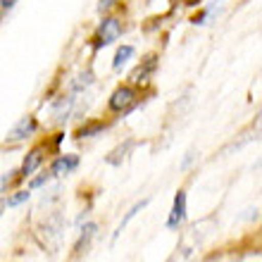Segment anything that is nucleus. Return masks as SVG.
I'll return each instance as SVG.
<instances>
[{"label": "nucleus", "instance_id": "1", "mask_svg": "<svg viewBox=\"0 0 262 262\" xmlns=\"http://www.w3.org/2000/svg\"><path fill=\"white\" fill-rule=\"evenodd\" d=\"M138 103V93L131 86H119L110 98V110L112 112H119V115H126V112Z\"/></svg>", "mask_w": 262, "mask_h": 262}, {"label": "nucleus", "instance_id": "2", "mask_svg": "<svg viewBox=\"0 0 262 262\" xmlns=\"http://www.w3.org/2000/svg\"><path fill=\"white\" fill-rule=\"evenodd\" d=\"M122 36V24H119L117 17H110V19H103V24L98 27V34H96V48H105V46H110L115 43Z\"/></svg>", "mask_w": 262, "mask_h": 262}, {"label": "nucleus", "instance_id": "3", "mask_svg": "<svg viewBox=\"0 0 262 262\" xmlns=\"http://www.w3.org/2000/svg\"><path fill=\"white\" fill-rule=\"evenodd\" d=\"M186 220V191H179L174 195V205L172 212H169V220H167V229H179Z\"/></svg>", "mask_w": 262, "mask_h": 262}, {"label": "nucleus", "instance_id": "4", "mask_svg": "<svg viewBox=\"0 0 262 262\" xmlns=\"http://www.w3.org/2000/svg\"><path fill=\"white\" fill-rule=\"evenodd\" d=\"M155 69H158V57L155 55H148L143 62L138 64L134 72H131V83H145L155 74Z\"/></svg>", "mask_w": 262, "mask_h": 262}, {"label": "nucleus", "instance_id": "5", "mask_svg": "<svg viewBox=\"0 0 262 262\" xmlns=\"http://www.w3.org/2000/svg\"><path fill=\"white\" fill-rule=\"evenodd\" d=\"M38 129V124H36V119L34 117H24L17 122V126H14L10 134H7V141L10 143H17V141H24V138H29L34 131Z\"/></svg>", "mask_w": 262, "mask_h": 262}, {"label": "nucleus", "instance_id": "6", "mask_svg": "<svg viewBox=\"0 0 262 262\" xmlns=\"http://www.w3.org/2000/svg\"><path fill=\"white\" fill-rule=\"evenodd\" d=\"M76 165H79V158H76V155H60V158L53 162V167H50V177H62V174L74 172Z\"/></svg>", "mask_w": 262, "mask_h": 262}, {"label": "nucleus", "instance_id": "7", "mask_svg": "<svg viewBox=\"0 0 262 262\" xmlns=\"http://www.w3.org/2000/svg\"><path fill=\"white\" fill-rule=\"evenodd\" d=\"M43 148L41 145H38V148H34V150L29 152L27 155V160H24V165H21V177H31V174L36 172V169H38V167H41V162H43V158H46V155H43Z\"/></svg>", "mask_w": 262, "mask_h": 262}, {"label": "nucleus", "instance_id": "8", "mask_svg": "<svg viewBox=\"0 0 262 262\" xmlns=\"http://www.w3.org/2000/svg\"><path fill=\"white\" fill-rule=\"evenodd\" d=\"M96 236V224H86L83 227V234H81V238L76 241V246H74V255H81L83 250L89 248V243H91V238Z\"/></svg>", "mask_w": 262, "mask_h": 262}, {"label": "nucleus", "instance_id": "9", "mask_svg": "<svg viewBox=\"0 0 262 262\" xmlns=\"http://www.w3.org/2000/svg\"><path fill=\"white\" fill-rule=\"evenodd\" d=\"M145 205H148V198H145V200H141V203H136V205L131 207L129 212H126V217H124V220L119 222V227H117V231H115V238H117V236H119V234H122V231H124V229H126V224H129V222H131V220H134V217H136V214H138V212H141V210H143V207H145Z\"/></svg>", "mask_w": 262, "mask_h": 262}, {"label": "nucleus", "instance_id": "10", "mask_svg": "<svg viewBox=\"0 0 262 262\" xmlns=\"http://www.w3.org/2000/svg\"><path fill=\"white\" fill-rule=\"evenodd\" d=\"M100 131H105L103 122H89V124H83L81 129L76 131V136L79 138H91V136H96V134H100Z\"/></svg>", "mask_w": 262, "mask_h": 262}, {"label": "nucleus", "instance_id": "11", "mask_svg": "<svg viewBox=\"0 0 262 262\" xmlns=\"http://www.w3.org/2000/svg\"><path fill=\"white\" fill-rule=\"evenodd\" d=\"M131 55H134V48H131V46H122V48L117 50L115 60H112V67H115V69H122L126 62H129Z\"/></svg>", "mask_w": 262, "mask_h": 262}, {"label": "nucleus", "instance_id": "12", "mask_svg": "<svg viewBox=\"0 0 262 262\" xmlns=\"http://www.w3.org/2000/svg\"><path fill=\"white\" fill-rule=\"evenodd\" d=\"M131 148H134V141H126L124 145H119L117 150H112V155L107 158V162H110V165H119V162L124 160V155L131 150Z\"/></svg>", "mask_w": 262, "mask_h": 262}, {"label": "nucleus", "instance_id": "13", "mask_svg": "<svg viewBox=\"0 0 262 262\" xmlns=\"http://www.w3.org/2000/svg\"><path fill=\"white\" fill-rule=\"evenodd\" d=\"M29 198H31V193H29V191H19V193H14L12 198L7 200L5 205H10V207H17V205H21V203H27Z\"/></svg>", "mask_w": 262, "mask_h": 262}, {"label": "nucleus", "instance_id": "14", "mask_svg": "<svg viewBox=\"0 0 262 262\" xmlns=\"http://www.w3.org/2000/svg\"><path fill=\"white\" fill-rule=\"evenodd\" d=\"M115 3H117V0H100V3H98V12H105V10H110Z\"/></svg>", "mask_w": 262, "mask_h": 262}, {"label": "nucleus", "instance_id": "15", "mask_svg": "<svg viewBox=\"0 0 262 262\" xmlns=\"http://www.w3.org/2000/svg\"><path fill=\"white\" fill-rule=\"evenodd\" d=\"M48 179H50V174H46V177H38V179L31 181V188H41L43 184H48Z\"/></svg>", "mask_w": 262, "mask_h": 262}, {"label": "nucleus", "instance_id": "16", "mask_svg": "<svg viewBox=\"0 0 262 262\" xmlns=\"http://www.w3.org/2000/svg\"><path fill=\"white\" fill-rule=\"evenodd\" d=\"M14 3H17V0H0V7H3V10H12Z\"/></svg>", "mask_w": 262, "mask_h": 262}, {"label": "nucleus", "instance_id": "17", "mask_svg": "<svg viewBox=\"0 0 262 262\" xmlns=\"http://www.w3.org/2000/svg\"><path fill=\"white\" fill-rule=\"evenodd\" d=\"M191 162H193V152H188V155H186V160L181 162V169H186V167L191 165Z\"/></svg>", "mask_w": 262, "mask_h": 262}, {"label": "nucleus", "instance_id": "18", "mask_svg": "<svg viewBox=\"0 0 262 262\" xmlns=\"http://www.w3.org/2000/svg\"><path fill=\"white\" fill-rule=\"evenodd\" d=\"M3 210H5V200H0V212H3Z\"/></svg>", "mask_w": 262, "mask_h": 262}]
</instances>
